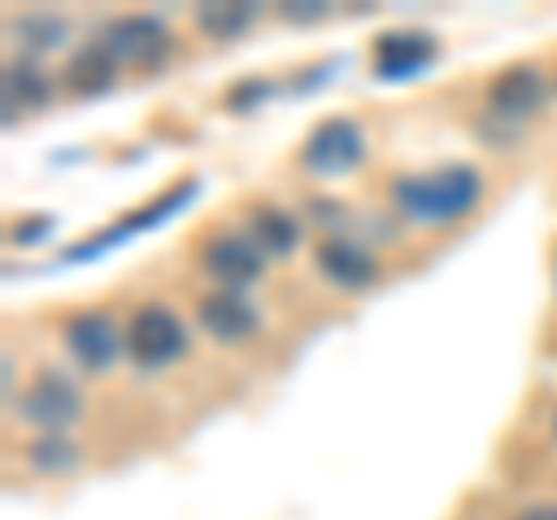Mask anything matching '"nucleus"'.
<instances>
[{
	"label": "nucleus",
	"mask_w": 557,
	"mask_h": 520,
	"mask_svg": "<svg viewBox=\"0 0 557 520\" xmlns=\"http://www.w3.org/2000/svg\"><path fill=\"white\" fill-rule=\"evenodd\" d=\"M391 196L413 223H456L483 200V182L474 168L446 163L423 177H399Z\"/></svg>",
	"instance_id": "obj_1"
},
{
	"label": "nucleus",
	"mask_w": 557,
	"mask_h": 520,
	"mask_svg": "<svg viewBox=\"0 0 557 520\" xmlns=\"http://www.w3.org/2000/svg\"><path fill=\"white\" fill-rule=\"evenodd\" d=\"M126 354L135 368H168L186 354V325L177 321V311L163 302H145L126 325Z\"/></svg>",
	"instance_id": "obj_2"
},
{
	"label": "nucleus",
	"mask_w": 557,
	"mask_h": 520,
	"mask_svg": "<svg viewBox=\"0 0 557 520\" xmlns=\"http://www.w3.org/2000/svg\"><path fill=\"white\" fill-rule=\"evenodd\" d=\"M102 42L112 47L116 65H126V71H159L172 57V33L153 14H121L108 24Z\"/></svg>",
	"instance_id": "obj_3"
},
{
	"label": "nucleus",
	"mask_w": 557,
	"mask_h": 520,
	"mask_svg": "<svg viewBox=\"0 0 557 520\" xmlns=\"http://www.w3.org/2000/svg\"><path fill=\"white\" fill-rule=\"evenodd\" d=\"M20 419L42 428V432H65L84 413V395L75 391V381L61 372H38L28 381V391L20 395Z\"/></svg>",
	"instance_id": "obj_4"
},
{
	"label": "nucleus",
	"mask_w": 557,
	"mask_h": 520,
	"mask_svg": "<svg viewBox=\"0 0 557 520\" xmlns=\"http://www.w3.org/2000/svg\"><path fill=\"white\" fill-rule=\"evenodd\" d=\"M65 349L84 372H108L126 349V335L116 331L108 311H75L65 321Z\"/></svg>",
	"instance_id": "obj_5"
},
{
	"label": "nucleus",
	"mask_w": 557,
	"mask_h": 520,
	"mask_svg": "<svg viewBox=\"0 0 557 520\" xmlns=\"http://www.w3.org/2000/svg\"><path fill=\"white\" fill-rule=\"evenodd\" d=\"M362 153H368V145H362V131L348 116H330V121H321V126L307 135L302 163L311 172H321V177H339V172L362 163Z\"/></svg>",
	"instance_id": "obj_6"
},
{
	"label": "nucleus",
	"mask_w": 557,
	"mask_h": 520,
	"mask_svg": "<svg viewBox=\"0 0 557 520\" xmlns=\"http://www.w3.org/2000/svg\"><path fill=\"white\" fill-rule=\"evenodd\" d=\"M205 274H214L223 288L242 293L247 284H256L265 274V251L251 242V233H219L205 242Z\"/></svg>",
	"instance_id": "obj_7"
},
{
	"label": "nucleus",
	"mask_w": 557,
	"mask_h": 520,
	"mask_svg": "<svg viewBox=\"0 0 557 520\" xmlns=\"http://www.w3.org/2000/svg\"><path fill=\"white\" fill-rule=\"evenodd\" d=\"M544 98H548V79H544V71H534V65H507V71L487 84V108H493L502 121L539 116Z\"/></svg>",
	"instance_id": "obj_8"
},
{
	"label": "nucleus",
	"mask_w": 557,
	"mask_h": 520,
	"mask_svg": "<svg viewBox=\"0 0 557 520\" xmlns=\"http://www.w3.org/2000/svg\"><path fill=\"white\" fill-rule=\"evenodd\" d=\"M196 321H200V331L209 339H219V344H242V339H251L256 335V307L242 298V293L233 288H219V293H205V298L196 302Z\"/></svg>",
	"instance_id": "obj_9"
},
{
	"label": "nucleus",
	"mask_w": 557,
	"mask_h": 520,
	"mask_svg": "<svg viewBox=\"0 0 557 520\" xmlns=\"http://www.w3.org/2000/svg\"><path fill=\"white\" fill-rule=\"evenodd\" d=\"M317 270L339 288H368L376 280V260L354 237H325L317 247Z\"/></svg>",
	"instance_id": "obj_10"
},
{
	"label": "nucleus",
	"mask_w": 557,
	"mask_h": 520,
	"mask_svg": "<svg viewBox=\"0 0 557 520\" xmlns=\"http://www.w3.org/2000/svg\"><path fill=\"white\" fill-rule=\"evenodd\" d=\"M116 57H112V47L108 42H84L75 57L65 61V71H61V79H65V89L70 94H79V98H89V94H108L112 84H116Z\"/></svg>",
	"instance_id": "obj_11"
},
{
	"label": "nucleus",
	"mask_w": 557,
	"mask_h": 520,
	"mask_svg": "<svg viewBox=\"0 0 557 520\" xmlns=\"http://www.w3.org/2000/svg\"><path fill=\"white\" fill-rule=\"evenodd\" d=\"M432 38L428 33H413V28H399V33H386V38H376V75L381 79H405L413 71H423L432 61Z\"/></svg>",
	"instance_id": "obj_12"
},
{
	"label": "nucleus",
	"mask_w": 557,
	"mask_h": 520,
	"mask_svg": "<svg viewBox=\"0 0 557 520\" xmlns=\"http://www.w3.org/2000/svg\"><path fill=\"white\" fill-rule=\"evenodd\" d=\"M0 89H5V121H20L28 108H47L57 84H51V75H42L33 61H10Z\"/></svg>",
	"instance_id": "obj_13"
},
{
	"label": "nucleus",
	"mask_w": 557,
	"mask_h": 520,
	"mask_svg": "<svg viewBox=\"0 0 557 520\" xmlns=\"http://www.w3.org/2000/svg\"><path fill=\"white\" fill-rule=\"evenodd\" d=\"M247 228H251V242L265 256H288L302 242V223L293 219L288 210H278V205H256Z\"/></svg>",
	"instance_id": "obj_14"
},
{
	"label": "nucleus",
	"mask_w": 557,
	"mask_h": 520,
	"mask_svg": "<svg viewBox=\"0 0 557 520\" xmlns=\"http://www.w3.org/2000/svg\"><path fill=\"white\" fill-rule=\"evenodd\" d=\"M256 5H237V0H219V5H200L196 24L209 33V38H237L242 28H251Z\"/></svg>",
	"instance_id": "obj_15"
},
{
	"label": "nucleus",
	"mask_w": 557,
	"mask_h": 520,
	"mask_svg": "<svg viewBox=\"0 0 557 520\" xmlns=\"http://www.w3.org/2000/svg\"><path fill=\"white\" fill-rule=\"evenodd\" d=\"M75 460H79V450L70 446L61 432H42V437L28 446V465L42 474H65V470H75Z\"/></svg>",
	"instance_id": "obj_16"
},
{
	"label": "nucleus",
	"mask_w": 557,
	"mask_h": 520,
	"mask_svg": "<svg viewBox=\"0 0 557 520\" xmlns=\"http://www.w3.org/2000/svg\"><path fill=\"white\" fill-rule=\"evenodd\" d=\"M10 33L20 38L28 51H47V47H57L65 38V24L57 20V14H24L20 24H10Z\"/></svg>",
	"instance_id": "obj_17"
},
{
	"label": "nucleus",
	"mask_w": 557,
	"mask_h": 520,
	"mask_svg": "<svg viewBox=\"0 0 557 520\" xmlns=\"http://www.w3.org/2000/svg\"><path fill=\"white\" fill-rule=\"evenodd\" d=\"M284 10V20H293V24H307V20H321L325 14V5H311V0H293V5H278Z\"/></svg>",
	"instance_id": "obj_18"
},
{
	"label": "nucleus",
	"mask_w": 557,
	"mask_h": 520,
	"mask_svg": "<svg viewBox=\"0 0 557 520\" xmlns=\"http://www.w3.org/2000/svg\"><path fill=\"white\" fill-rule=\"evenodd\" d=\"M516 520H557V502H539V507H525Z\"/></svg>",
	"instance_id": "obj_19"
},
{
	"label": "nucleus",
	"mask_w": 557,
	"mask_h": 520,
	"mask_svg": "<svg viewBox=\"0 0 557 520\" xmlns=\"http://www.w3.org/2000/svg\"><path fill=\"white\" fill-rule=\"evenodd\" d=\"M553 428H557V419H553Z\"/></svg>",
	"instance_id": "obj_20"
}]
</instances>
